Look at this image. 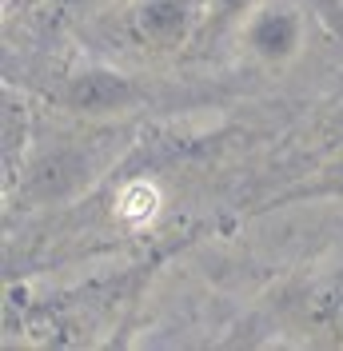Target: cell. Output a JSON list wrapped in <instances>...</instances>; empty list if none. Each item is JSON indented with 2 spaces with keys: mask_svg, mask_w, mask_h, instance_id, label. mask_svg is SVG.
<instances>
[{
  "mask_svg": "<svg viewBox=\"0 0 343 351\" xmlns=\"http://www.w3.org/2000/svg\"><path fill=\"white\" fill-rule=\"evenodd\" d=\"M160 204H164V196H160V188L152 180H132L128 188L116 196V216L128 219V223H148L160 212Z\"/></svg>",
  "mask_w": 343,
  "mask_h": 351,
  "instance_id": "cell-1",
  "label": "cell"
}]
</instances>
